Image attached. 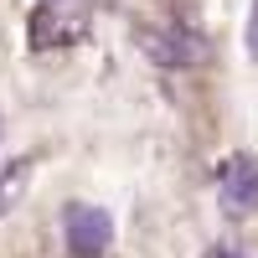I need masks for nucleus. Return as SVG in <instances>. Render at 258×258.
<instances>
[{
	"label": "nucleus",
	"instance_id": "obj_3",
	"mask_svg": "<svg viewBox=\"0 0 258 258\" xmlns=\"http://www.w3.org/2000/svg\"><path fill=\"white\" fill-rule=\"evenodd\" d=\"M114 243V222L103 207H68V248L78 258H103Z\"/></svg>",
	"mask_w": 258,
	"mask_h": 258
},
{
	"label": "nucleus",
	"instance_id": "obj_4",
	"mask_svg": "<svg viewBox=\"0 0 258 258\" xmlns=\"http://www.w3.org/2000/svg\"><path fill=\"white\" fill-rule=\"evenodd\" d=\"M222 207H227V217H248V212H258V160L253 155H232L222 165Z\"/></svg>",
	"mask_w": 258,
	"mask_h": 258
},
{
	"label": "nucleus",
	"instance_id": "obj_7",
	"mask_svg": "<svg viewBox=\"0 0 258 258\" xmlns=\"http://www.w3.org/2000/svg\"><path fill=\"white\" fill-rule=\"evenodd\" d=\"M248 52L258 62V0H253V11H248Z\"/></svg>",
	"mask_w": 258,
	"mask_h": 258
},
{
	"label": "nucleus",
	"instance_id": "obj_5",
	"mask_svg": "<svg viewBox=\"0 0 258 258\" xmlns=\"http://www.w3.org/2000/svg\"><path fill=\"white\" fill-rule=\"evenodd\" d=\"M26 181H31V160H11L6 170H0V217H6V212L21 202Z\"/></svg>",
	"mask_w": 258,
	"mask_h": 258
},
{
	"label": "nucleus",
	"instance_id": "obj_1",
	"mask_svg": "<svg viewBox=\"0 0 258 258\" xmlns=\"http://www.w3.org/2000/svg\"><path fill=\"white\" fill-rule=\"evenodd\" d=\"M88 0H41L31 11V47L36 52H52V47H78L88 36Z\"/></svg>",
	"mask_w": 258,
	"mask_h": 258
},
{
	"label": "nucleus",
	"instance_id": "obj_2",
	"mask_svg": "<svg viewBox=\"0 0 258 258\" xmlns=\"http://www.w3.org/2000/svg\"><path fill=\"white\" fill-rule=\"evenodd\" d=\"M135 36H140L145 57H155L160 68H202V62H207V41H202V31L176 26V21H140Z\"/></svg>",
	"mask_w": 258,
	"mask_h": 258
},
{
	"label": "nucleus",
	"instance_id": "obj_6",
	"mask_svg": "<svg viewBox=\"0 0 258 258\" xmlns=\"http://www.w3.org/2000/svg\"><path fill=\"white\" fill-rule=\"evenodd\" d=\"M202 258H248V253H243L238 243H212V248H207Z\"/></svg>",
	"mask_w": 258,
	"mask_h": 258
}]
</instances>
